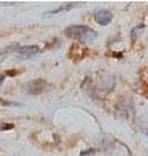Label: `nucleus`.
I'll list each match as a JSON object with an SVG mask.
<instances>
[{
	"label": "nucleus",
	"instance_id": "5",
	"mask_svg": "<svg viewBox=\"0 0 148 156\" xmlns=\"http://www.w3.org/2000/svg\"><path fill=\"white\" fill-rule=\"evenodd\" d=\"M4 80H5V74H0V85L4 82Z\"/></svg>",
	"mask_w": 148,
	"mask_h": 156
},
{
	"label": "nucleus",
	"instance_id": "3",
	"mask_svg": "<svg viewBox=\"0 0 148 156\" xmlns=\"http://www.w3.org/2000/svg\"><path fill=\"white\" fill-rule=\"evenodd\" d=\"M93 18H95V21L100 26H107L112 21V13L109 11H107V9H100V11L95 12Z\"/></svg>",
	"mask_w": 148,
	"mask_h": 156
},
{
	"label": "nucleus",
	"instance_id": "1",
	"mask_svg": "<svg viewBox=\"0 0 148 156\" xmlns=\"http://www.w3.org/2000/svg\"><path fill=\"white\" fill-rule=\"evenodd\" d=\"M65 35L73 39H78L82 43H87L90 44L97 37V33L95 30H92L91 27L85 26V25H72L68 29H65Z\"/></svg>",
	"mask_w": 148,
	"mask_h": 156
},
{
	"label": "nucleus",
	"instance_id": "6",
	"mask_svg": "<svg viewBox=\"0 0 148 156\" xmlns=\"http://www.w3.org/2000/svg\"><path fill=\"white\" fill-rule=\"evenodd\" d=\"M147 134H148V133H147Z\"/></svg>",
	"mask_w": 148,
	"mask_h": 156
},
{
	"label": "nucleus",
	"instance_id": "4",
	"mask_svg": "<svg viewBox=\"0 0 148 156\" xmlns=\"http://www.w3.org/2000/svg\"><path fill=\"white\" fill-rule=\"evenodd\" d=\"M14 125L13 124H0V131L2 130H8V129H13Z\"/></svg>",
	"mask_w": 148,
	"mask_h": 156
},
{
	"label": "nucleus",
	"instance_id": "2",
	"mask_svg": "<svg viewBox=\"0 0 148 156\" xmlns=\"http://www.w3.org/2000/svg\"><path fill=\"white\" fill-rule=\"evenodd\" d=\"M41 52V48L38 46H25V47H19L17 50V55L21 58H30L33 56L38 55Z\"/></svg>",
	"mask_w": 148,
	"mask_h": 156
}]
</instances>
